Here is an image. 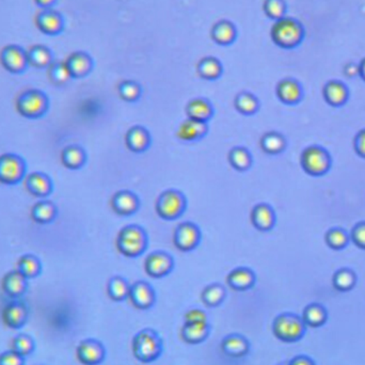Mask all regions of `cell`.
Masks as SVG:
<instances>
[{
    "instance_id": "obj_1",
    "label": "cell",
    "mask_w": 365,
    "mask_h": 365,
    "mask_svg": "<svg viewBox=\"0 0 365 365\" xmlns=\"http://www.w3.org/2000/svg\"><path fill=\"white\" fill-rule=\"evenodd\" d=\"M48 109L49 98L42 90H25L16 98V110L27 119H40L45 116Z\"/></svg>"
},
{
    "instance_id": "obj_2",
    "label": "cell",
    "mask_w": 365,
    "mask_h": 365,
    "mask_svg": "<svg viewBox=\"0 0 365 365\" xmlns=\"http://www.w3.org/2000/svg\"><path fill=\"white\" fill-rule=\"evenodd\" d=\"M132 352L141 362H153L162 355V338L153 329H143L132 340Z\"/></svg>"
},
{
    "instance_id": "obj_3",
    "label": "cell",
    "mask_w": 365,
    "mask_h": 365,
    "mask_svg": "<svg viewBox=\"0 0 365 365\" xmlns=\"http://www.w3.org/2000/svg\"><path fill=\"white\" fill-rule=\"evenodd\" d=\"M270 37L276 45L282 48H293L302 42L304 28L300 22L290 17H282L274 21L270 30Z\"/></svg>"
},
{
    "instance_id": "obj_4",
    "label": "cell",
    "mask_w": 365,
    "mask_h": 365,
    "mask_svg": "<svg viewBox=\"0 0 365 365\" xmlns=\"http://www.w3.org/2000/svg\"><path fill=\"white\" fill-rule=\"evenodd\" d=\"M27 176V166L22 156L14 153L0 155V184L17 185Z\"/></svg>"
},
{
    "instance_id": "obj_5",
    "label": "cell",
    "mask_w": 365,
    "mask_h": 365,
    "mask_svg": "<svg viewBox=\"0 0 365 365\" xmlns=\"http://www.w3.org/2000/svg\"><path fill=\"white\" fill-rule=\"evenodd\" d=\"M304 322L297 315L284 313L279 315L272 325V331L279 340L296 342L304 334Z\"/></svg>"
},
{
    "instance_id": "obj_6",
    "label": "cell",
    "mask_w": 365,
    "mask_h": 365,
    "mask_svg": "<svg viewBox=\"0 0 365 365\" xmlns=\"http://www.w3.org/2000/svg\"><path fill=\"white\" fill-rule=\"evenodd\" d=\"M117 246L120 252L124 256H132V258L139 256L146 249V233L139 226H125L118 236Z\"/></svg>"
},
{
    "instance_id": "obj_7",
    "label": "cell",
    "mask_w": 365,
    "mask_h": 365,
    "mask_svg": "<svg viewBox=\"0 0 365 365\" xmlns=\"http://www.w3.org/2000/svg\"><path fill=\"white\" fill-rule=\"evenodd\" d=\"M0 64L11 74H23L29 66L27 51L22 46L10 44L0 51Z\"/></svg>"
},
{
    "instance_id": "obj_8",
    "label": "cell",
    "mask_w": 365,
    "mask_h": 365,
    "mask_svg": "<svg viewBox=\"0 0 365 365\" xmlns=\"http://www.w3.org/2000/svg\"><path fill=\"white\" fill-rule=\"evenodd\" d=\"M35 23L40 32L51 37L60 35L64 30L63 16L54 8L40 10L36 15Z\"/></svg>"
},
{
    "instance_id": "obj_9",
    "label": "cell",
    "mask_w": 365,
    "mask_h": 365,
    "mask_svg": "<svg viewBox=\"0 0 365 365\" xmlns=\"http://www.w3.org/2000/svg\"><path fill=\"white\" fill-rule=\"evenodd\" d=\"M185 208L184 196L176 190H168L157 200V212L164 219L178 218Z\"/></svg>"
},
{
    "instance_id": "obj_10",
    "label": "cell",
    "mask_w": 365,
    "mask_h": 365,
    "mask_svg": "<svg viewBox=\"0 0 365 365\" xmlns=\"http://www.w3.org/2000/svg\"><path fill=\"white\" fill-rule=\"evenodd\" d=\"M76 354L82 364L98 365L105 359L106 350L100 341L88 339L80 342Z\"/></svg>"
},
{
    "instance_id": "obj_11",
    "label": "cell",
    "mask_w": 365,
    "mask_h": 365,
    "mask_svg": "<svg viewBox=\"0 0 365 365\" xmlns=\"http://www.w3.org/2000/svg\"><path fill=\"white\" fill-rule=\"evenodd\" d=\"M24 180L27 192L36 198L46 199L53 192V180L44 172H32Z\"/></svg>"
},
{
    "instance_id": "obj_12",
    "label": "cell",
    "mask_w": 365,
    "mask_h": 365,
    "mask_svg": "<svg viewBox=\"0 0 365 365\" xmlns=\"http://www.w3.org/2000/svg\"><path fill=\"white\" fill-rule=\"evenodd\" d=\"M302 164L310 174H320L329 167V158L326 152L320 148H309L302 153Z\"/></svg>"
},
{
    "instance_id": "obj_13",
    "label": "cell",
    "mask_w": 365,
    "mask_h": 365,
    "mask_svg": "<svg viewBox=\"0 0 365 365\" xmlns=\"http://www.w3.org/2000/svg\"><path fill=\"white\" fill-rule=\"evenodd\" d=\"M64 61L73 79L86 77L93 69V60L86 52H74Z\"/></svg>"
},
{
    "instance_id": "obj_14",
    "label": "cell",
    "mask_w": 365,
    "mask_h": 365,
    "mask_svg": "<svg viewBox=\"0 0 365 365\" xmlns=\"http://www.w3.org/2000/svg\"><path fill=\"white\" fill-rule=\"evenodd\" d=\"M1 286L7 296L13 300H17L27 292L28 279L25 278L19 270H11L3 277Z\"/></svg>"
},
{
    "instance_id": "obj_15",
    "label": "cell",
    "mask_w": 365,
    "mask_h": 365,
    "mask_svg": "<svg viewBox=\"0 0 365 365\" xmlns=\"http://www.w3.org/2000/svg\"><path fill=\"white\" fill-rule=\"evenodd\" d=\"M130 298L136 308L146 310L155 302V292L150 284L139 281L130 286Z\"/></svg>"
},
{
    "instance_id": "obj_16",
    "label": "cell",
    "mask_w": 365,
    "mask_h": 365,
    "mask_svg": "<svg viewBox=\"0 0 365 365\" xmlns=\"http://www.w3.org/2000/svg\"><path fill=\"white\" fill-rule=\"evenodd\" d=\"M200 240L198 228L192 224H182L178 226L174 233V244L182 251H189L196 248Z\"/></svg>"
},
{
    "instance_id": "obj_17",
    "label": "cell",
    "mask_w": 365,
    "mask_h": 365,
    "mask_svg": "<svg viewBox=\"0 0 365 365\" xmlns=\"http://www.w3.org/2000/svg\"><path fill=\"white\" fill-rule=\"evenodd\" d=\"M173 268V261L168 254L155 252L148 256L146 261V270L153 278L167 276Z\"/></svg>"
},
{
    "instance_id": "obj_18",
    "label": "cell",
    "mask_w": 365,
    "mask_h": 365,
    "mask_svg": "<svg viewBox=\"0 0 365 365\" xmlns=\"http://www.w3.org/2000/svg\"><path fill=\"white\" fill-rule=\"evenodd\" d=\"M28 309L23 302H10L3 310V320L12 329L22 328L27 322Z\"/></svg>"
},
{
    "instance_id": "obj_19",
    "label": "cell",
    "mask_w": 365,
    "mask_h": 365,
    "mask_svg": "<svg viewBox=\"0 0 365 365\" xmlns=\"http://www.w3.org/2000/svg\"><path fill=\"white\" fill-rule=\"evenodd\" d=\"M210 37L218 45L228 46L234 43L238 37L235 25L228 20H222L212 26Z\"/></svg>"
},
{
    "instance_id": "obj_20",
    "label": "cell",
    "mask_w": 365,
    "mask_h": 365,
    "mask_svg": "<svg viewBox=\"0 0 365 365\" xmlns=\"http://www.w3.org/2000/svg\"><path fill=\"white\" fill-rule=\"evenodd\" d=\"M222 352L231 358H242L250 350V343L242 334H228L222 343Z\"/></svg>"
},
{
    "instance_id": "obj_21",
    "label": "cell",
    "mask_w": 365,
    "mask_h": 365,
    "mask_svg": "<svg viewBox=\"0 0 365 365\" xmlns=\"http://www.w3.org/2000/svg\"><path fill=\"white\" fill-rule=\"evenodd\" d=\"M29 65L36 69H48L54 62V54L47 46L36 44L27 49Z\"/></svg>"
},
{
    "instance_id": "obj_22",
    "label": "cell",
    "mask_w": 365,
    "mask_h": 365,
    "mask_svg": "<svg viewBox=\"0 0 365 365\" xmlns=\"http://www.w3.org/2000/svg\"><path fill=\"white\" fill-rule=\"evenodd\" d=\"M57 206L54 202L41 199L36 202L35 205L31 208V218L36 224H48L53 222L57 217Z\"/></svg>"
},
{
    "instance_id": "obj_23",
    "label": "cell",
    "mask_w": 365,
    "mask_h": 365,
    "mask_svg": "<svg viewBox=\"0 0 365 365\" xmlns=\"http://www.w3.org/2000/svg\"><path fill=\"white\" fill-rule=\"evenodd\" d=\"M206 132H208L206 122L196 121L188 118V120L180 124L176 135L182 141H194L199 138L203 137Z\"/></svg>"
},
{
    "instance_id": "obj_24",
    "label": "cell",
    "mask_w": 365,
    "mask_h": 365,
    "mask_svg": "<svg viewBox=\"0 0 365 365\" xmlns=\"http://www.w3.org/2000/svg\"><path fill=\"white\" fill-rule=\"evenodd\" d=\"M112 208L119 215L127 216L137 210L139 202L137 196L130 192H119L114 194L111 201Z\"/></svg>"
},
{
    "instance_id": "obj_25",
    "label": "cell",
    "mask_w": 365,
    "mask_h": 365,
    "mask_svg": "<svg viewBox=\"0 0 365 365\" xmlns=\"http://www.w3.org/2000/svg\"><path fill=\"white\" fill-rule=\"evenodd\" d=\"M210 334L208 323H185L182 328V338L189 344L204 342Z\"/></svg>"
},
{
    "instance_id": "obj_26",
    "label": "cell",
    "mask_w": 365,
    "mask_h": 365,
    "mask_svg": "<svg viewBox=\"0 0 365 365\" xmlns=\"http://www.w3.org/2000/svg\"><path fill=\"white\" fill-rule=\"evenodd\" d=\"M256 276L248 268H238L228 276V284L236 290H246L254 286Z\"/></svg>"
},
{
    "instance_id": "obj_27",
    "label": "cell",
    "mask_w": 365,
    "mask_h": 365,
    "mask_svg": "<svg viewBox=\"0 0 365 365\" xmlns=\"http://www.w3.org/2000/svg\"><path fill=\"white\" fill-rule=\"evenodd\" d=\"M16 270H19L22 274L28 280L37 278L42 272V263L38 256L33 254H24L20 258Z\"/></svg>"
},
{
    "instance_id": "obj_28",
    "label": "cell",
    "mask_w": 365,
    "mask_h": 365,
    "mask_svg": "<svg viewBox=\"0 0 365 365\" xmlns=\"http://www.w3.org/2000/svg\"><path fill=\"white\" fill-rule=\"evenodd\" d=\"M200 77L206 80H215L220 77L224 71L222 62L215 57H204L196 65Z\"/></svg>"
},
{
    "instance_id": "obj_29",
    "label": "cell",
    "mask_w": 365,
    "mask_h": 365,
    "mask_svg": "<svg viewBox=\"0 0 365 365\" xmlns=\"http://www.w3.org/2000/svg\"><path fill=\"white\" fill-rule=\"evenodd\" d=\"M126 144L132 151H146L150 144V136L144 128L136 126L128 130L126 135Z\"/></svg>"
},
{
    "instance_id": "obj_30",
    "label": "cell",
    "mask_w": 365,
    "mask_h": 365,
    "mask_svg": "<svg viewBox=\"0 0 365 365\" xmlns=\"http://www.w3.org/2000/svg\"><path fill=\"white\" fill-rule=\"evenodd\" d=\"M277 94L284 103H296L302 95L300 85L293 79L281 80L277 86Z\"/></svg>"
},
{
    "instance_id": "obj_31",
    "label": "cell",
    "mask_w": 365,
    "mask_h": 365,
    "mask_svg": "<svg viewBox=\"0 0 365 365\" xmlns=\"http://www.w3.org/2000/svg\"><path fill=\"white\" fill-rule=\"evenodd\" d=\"M187 114L189 119L206 122L212 114V108L203 98H194L187 105Z\"/></svg>"
},
{
    "instance_id": "obj_32",
    "label": "cell",
    "mask_w": 365,
    "mask_h": 365,
    "mask_svg": "<svg viewBox=\"0 0 365 365\" xmlns=\"http://www.w3.org/2000/svg\"><path fill=\"white\" fill-rule=\"evenodd\" d=\"M251 219L254 226L258 228V230H270L274 226V212L266 204H260V205H256L252 210Z\"/></svg>"
},
{
    "instance_id": "obj_33",
    "label": "cell",
    "mask_w": 365,
    "mask_h": 365,
    "mask_svg": "<svg viewBox=\"0 0 365 365\" xmlns=\"http://www.w3.org/2000/svg\"><path fill=\"white\" fill-rule=\"evenodd\" d=\"M61 162L64 167L69 168V169H79L85 164L86 153L79 146H68L62 151Z\"/></svg>"
},
{
    "instance_id": "obj_34",
    "label": "cell",
    "mask_w": 365,
    "mask_h": 365,
    "mask_svg": "<svg viewBox=\"0 0 365 365\" xmlns=\"http://www.w3.org/2000/svg\"><path fill=\"white\" fill-rule=\"evenodd\" d=\"M47 73L49 80L58 87L66 85L68 82L73 79L68 66H66L65 61H54L52 65L48 68Z\"/></svg>"
},
{
    "instance_id": "obj_35",
    "label": "cell",
    "mask_w": 365,
    "mask_h": 365,
    "mask_svg": "<svg viewBox=\"0 0 365 365\" xmlns=\"http://www.w3.org/2000/svg\"><path fill=\"white\" fill-rule=\"evenodd\" d=\"M130 286L121 277H114L108 284V295L114 302H122L130 297Z\"/></svg>"
},
{
    "instance_id": "obj_36",
    "label": "cell",
    "mask_w": 365,
    "mask_h": 365,
    "mask_svg": "<svg viewBox=\"0 0 365 365\" xmlns=\"http://www.w3.org/2000/svg\"><path fill=\"white\" fill-rule=\"evenodd\" d=\"M325 98L327 101L334 105H340L346 100V88L338 81H330L324 89Z\"/></svg>"
},
{
    "instance_id": "obj_37",
    "label": "cell",
    "mask_w": 365,
    "mask_h": 365,
    "mask_svg": "<svg viewBox=\"0 0 365 365\" xmlns=\"http://www.w3.org/2000/svg\"><path fill=\"white\" fill-rule=\"evenodd\" d=\"M226 298V290L220 284H212L206 286L202 293V300L208 306H217Z\"/></svg>"
},
{
    "instance_id": "obj_38",
    "label": "cell",
    "mask_w": 365,
    "mask_h": 365,
    "mask_svg": "<svg viewBox=\"0 0 365 365\" xmlns=\"http://www.w3.org/2000/svg\"><path fill=\"white\" fill-rule=\"evenodd\" d=\"M231 164L240 171L248 169L251 166V156L246 148H235L230 152L228 155Z\"/></svg>"
},
{
    "instance_id": "obj_39",
    "label": "cell",
    "mask_w": 365,
    "mask_h": 365,
    "mask_svg": "<svg viewBox=\"0 0 365 365\" xmlns=\"http://www.w3.org/2000/svg\"><path fill=\"white\" fill-rule=\"evenodd\" d=\"M235 107L242 114H252L258 110V102L256 96L244 92L236 96Z\"/></svg>"
},
{
    "instance_id": "obj_40",
    "label": "cell",
    "mask_w": 365,
    "mask_h": 365,
    "mask_svg": "<svg viewBox=\"0 0 365 365\" xmlns=\"http://www.w3.org/2000/svg\"><path fill=\"white\" fill-rule=\"evenodd\" d=\"M263 150L270 154H276L282 151L284 148V139L276 132H268L262 138Z\"/></svg>"
},
{
    "instance_id": "obj_41",
    "label": "cell",
    "mask_w": 365,
    "mask_h": 365,
    "mask_svg": "<svg viewBox=\"0 0 365 365\" xmlns=\"http://www.w3.org/2000/svg\"><path fill=\"white\" fill-rule=\"evenodd\" d=\"M12 350L23 357H27L35 350V342L31 336L28 334H19L13 339L12 343Z\"/></svg>"
},
{
    "instance_id": "obj_42",
    "label": "cell",
    "mask_w": 365,
    "mask_h": 365,
    "mask_svg": "<svg viewBox=\"0 0 365 365\" xmlns=\"http://www.w3.org/2000/svg\"><path fill=\"white\" fill-rule=\"evenodd\" d=\"M325 320H326V312L322 306L313 304V306H309L304 310V322L309 326H320L325 322Z\"/></svg>"
},
{
    "instance_id": "obj_43",
    "label": "cell",
    "mask_w": 365,
    "mask_h": 365,
    "mask_svg": "<svg viewBox=\"0 0 365 365\" xmlns=\"http://www.w3.org/2000/svg\"><path fill=\"white\" fill-rule=\"evenodd\" d=\"M263 10L270 19L278 21L284 17L286 5L284 0H265Z\"/></svg>"
},
{
    "instance_id": "obj_44",
    "label": "cell",
    "mask_w": 365,
    "mask_h": 365,
    "mask_svg": "<svg viewBox=\"0 0 365 365\" xmlns=\"http://www.w3.org/2000/svg\"><path fill=\"white\" fill-rule=\"evenodd\" d=\"M119 94L124 101L134 102L139 98L141 88L137 82L132 80H124L120 84Z\"/></svg>"
},
{
    "instance_id": "obj_45",
    "label": "cell",
    "mask_w": 365,
    "mask_h": 365,
    "mask_svg": "<svg viewBox=\"0 0 365 365\" xmlns=\"http://www.w3.org/2000/svg\"><path fill=\"white\" fill-rule=\"evenodd\" d=\"M355 277L352 272L348 270H342L339 272L338 274L334 277V284L336 288H340L342 290H348L354 286Z\"/></svg>"
},
{
    "instance_id": "obj_46",
    "label": "cell",
    "mask_w": 365,
    "mask_h": 365,
    "mask_svg": "<svg viewBox=\"0 0 365 365\" xmlns=\"http://www.w3.org/2000/svg\"><path fill=\"white\" fill-rule=\"evenodd\" d=\"M25 357L21 356L13 350H8L0 355V365H24Z\"/></svg>"
},
{
    "instance_id": "obj_47",
    "label": "cell",
    "mask_w": 365,
    "mask_h": 365,
    "mask_svg": "<svg viewBox=\"0 0 365 365\" xmlns=\"http://www.w3.org/2000/svg\"><path fill=\"white\" fill-rule=\"evenodd\" d=\"M327 242L334 248H341L346 244V235L343 233L342 231H330L327 235Z\"/></svg>"
},
{
    "instance_id": "obj_48",
    "label": "cell",
    "mask_w": 365,
    "mask_h": 365,
    "mask_svg": "<svg viewBox=\"0 0 365 365\" xmlns=\"http://www.w3.org/2000/svg\"><path fill=\"white\" fill-rule=\"evenodd\" d=\"M185 323H208V316L200 309H192L185 314Z\"/></svg>"
},
{
    "instance_id": "obj_49",
    "label": "cell",
    "mask_w": 365,
    "mask_h": 365,
    "mask_svg": "<svg viewBox=\"0 0 365 365\" xmlns=\"http://www.w3.org/2000/svg\"><path fill=\"white\" fill-rule=\"evenodd\" d=\"M352 238L359 246L365 248V224H359L352 232Z\"/></svg>"
},
{
    "instance_id": "obj_50",
    "label": "cell",
    "mask_w": 365,
    "mask_h": 365,
    "mask_svg": "<svg viewBox=\"0 0 365 365\" xmlns=\"http://www.w3.org/2000/svg\"><path fill=\"white\" fill-rule=\"evenodd\" d=\"M356 148L361 155L365 156V130L359 132V135L357 136Z\"/></svg>"
},
{
    "instance_id": "obj_51",
    "label": "cell",
    "mask_w": 365,
    "mask_h": 365,
    "mask_svg": "<svg viewBox=\"0 0 365 365\" xmlns=\"http://www.w3.org/2000/svg\"><path fill=\"white\" fill-rule=\"evenodd\" d=\"M33 1L40 9H51L58 3V0H33Z\"/></svg>"
},
{
    "instance_id": "obj_52",
    "label": "cell",
    "mask_w": 365,
    "mask_h": 365,
    "mask_svg": "<svg viewBox=\"0 0 365 365\" xmlns=\"http://www.w3.org/2000/svg\"><path fill=\"white\" fill-rule=\"evenodd\" d=\"M290 365H314L313 361L311 359L306 358V357H296L293 359L290 363Z\"/></svg>"
},
{
    "instance_id": "obj_53",
    "label": "cell",
    "mask_w": 365,
    "mask_h": 365,
    "mask_svg": "<svg viewBox=\"0 0 365 365\" xmlns=\"http://www.w3.org/2000/svg\"><path fill=\"white\" fill-rule=\"evenodd\" d=\"M345 73L347 76H356L357 74H359V65L354 63L347 64L346 68H345Z\"/></svg>"
},
{
    "instance_id": "obj_54",
    "label": "cell",
    "mask_w": 365,
    "mask_h": 365,
    "mask_svg": "<svg viewBox=\"0 0 365 365\" xmlns=\"http://www.w3.org/2000/svg\"><path fill=\"white\" fill-rule=\"evenodd\" d=\"M359 74L365 79V58L359 64Z\"/></svg>"
},
{
    "instance_id": "obj_55",
    "label": "cell",
    "mask_w": 365,
    "mask_h": 365,
    "mask_svg": "<svg viewBox=\"0 0 365 365\" xmlns=\"http://www.w3.org/2000/svg\"><path fill=\"white\" fill-rule=\"evenodd\" d=\"M281 365H290V363H284V364H281Z\"/></svg>"
}]
</instances>
